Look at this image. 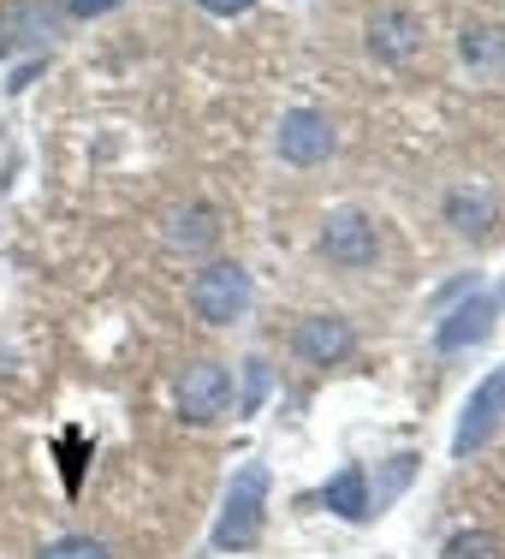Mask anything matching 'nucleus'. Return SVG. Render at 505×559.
I'll list each match as a JSON object with an SVG mask.
<instances>
[{"label": "nucleus", "mask_w": 505, "mask_h": 559, "mask_svg": "<svg viewBox=\"0 0 505 559\" xmlns=\"http://www.w3.org/2000/svg\"><path fill=\"white\" fill-rule=\"evenodd\" d=\"M262 524H268V464H244L226 488L220 524H215V548L220 554H244L262 542Z\"/></svg>", "instance_id": "f257e3e1"}, {"label": "nucleus", "mask_w": 505, "mask_h": 559, "mask_svg": "<svg viewBox=\"0 0 505 559\" xmlns=\"http://www.w3.org/2000/svg\"><path fill=\"white\" fill-rule=\"evenodd\" d=\"M250 298H256V286H250V269H244V262H208V269L191 280V310L203 316L208 328L244 322Z\"/></svg>", "instance_id": "f03ea898"}, {"label": "nucleus", "mask_w": 505, "mask_h": 559, "mask_svg": "<svg viewBox=\"0 0 505 559\" xmlns=\"http://www.w3.org/2000/svg\"><path fill=\"white\" fill-rule=\"evenodd\" d=\"M179 417L184 423H215L226 405H232V369L203 357V364H184L179 369Z\"/></svg>", "instance_id": "7ed1b4c3"}, {"label": "nucleus", "mask_w": 505, "mask_h": 559, "mask_svg": "<svg viewBox=\"0 0 505 559\" xmlns=\"http://www.w3.org/2000/svg\"><path fill=\"white\" fill-rule=\"evenodd\" d=\"M500 423H505V364L470 393V405H464V417H458V435H452V452H458V459L482 452L488 441H494Z\"/></svg>", "instance_id": "20e7f679"}, {"label": "nucleus", "mask_w": 505, "mask_h": 559, "mask_svg": "<svg viewBox=\"0 0 505 559\" xmlns=\"http://www.w3.org/2000/svg\"><path fill=\"white\" fill-rule=\"evenodd\" d=\"M322 250L327 262H339V269H363V262H375L381 238H375V221L363 215V209H334L322 226Z\"/></svg>", "instance_id": "39448f33"}, {"label": "nucleus", "mask_w": 505, "mask_h": 559, "mask_svg": "<svg viewBox=\"0 0 505 559\" xmlns=\"http://www.w3.org/2000/svg\"><path fill=\"white\" fill-rule=\"evenodd\" d=\"M363 43H369V55H375V60L405 66V60L422 55V19H417V12H405V7H387V12L369 19Z\"/></svg>", "instance_id": "423d86ee"}, {"label": "nucleus", "mask_w": 505, "mask_h": 559, "mask_svg": "<svg viewBox=\"0 0 505 559\" xmlns=\"http://www.w3.org/2000/svg\"><path fill=\"white\" fill-rule=\"evenodd\" d=\"M334 126H327V114H315V108H291L280 119V155L291 167H315V162H327L334 155Z\"/></svg>", "instance_id": "0eeeda50"}, {"label": "nucleus", "mask_w": 505, "mask_h": 559, "mask_svg": "<svg viewBox=\"0 0 505 559\" xmlns=\"http://www.w3.org/2000/svg\"><path fill=\"white\" fill-rule=\"evenodd\" d=\"M0 36H7L12 48H48L60 36V7H48V0H7Z\"/></svg>", "instance_id": "6e6552de"}, {"label": "nucleus", "mask_w": 505, "mask_h": 559, "mask_svg": "<svg viewBox=\"0 0 505 559\" xmlns=\"http://www.w3.org/2000/svg\"><path fill=\"white\" fill-rule=\"evenodd\" d=\"M351 322H339V316H310V322H298V334H291V352L303 357V364H339V357H351Z\"/></svg>", "instance_id": "1a4fd4ad"}, {"label": "nucleus", "mask_w": 505, "mask_h": 559, "mask_svg": "<svg viewBox=\"0 0 505 559\" xmlns=\"http://www.w3.org/2000/svg\"><path fill=\"white\" fill-rule=\"evenodd\" d=\"M494 316H500V304L488 298V292H476L470 304H458V310H452L446 322L434 328V345H441V352H464V345H482L488 334H494Z\"/></svg>", "instance_id": "9d476101"}, {"label": "nucleus", "mask_w": 505, "mask_h": 559, "mask_svg": "<svg viewBox=\"0 0 505 559\" xmlns=\"http://www.w3.org/2000/svg\"><path fill=\"white\" fill-rule=\"evenodd\" d=\"M446 221L458 226V233H494L500 197L488 191V185H458V191L446 197Z\"/></svg>", "instance_id": "9b49d317"}, {"label": "nucleus", "mask_w": 505, "mask_h": 559, "mask_svg": "<svg viewBox=\"0 0 505 559\" xmlns=\"http://www.w3.org/2000/svg\"><path fill=\"white\" fill-rule=\"evenodd\" d=\"M215 238H220V215H215V209L184 203V209H172V215H167V245L172 250H208Z\"/></svg>", "instance_id": "f8f14e48"}, {"label": "nucleus", "mask_w": 505, "mask_h": 559, "mask_svg": "<svg viewBox=\"0 0 505 559\" xmlns=\"http://www.w3.org/2000/svg\"><path fill=\"white\" fill-rule=\"evenodd\" d=\"M322 500H327V512L345 518V524H363V518H375V512H369V476H363V464H345L334 483L322 488Z\"/></svg>", "instance_id": "ddd939ff"}, {"label": "nucleus", "mask_w": 505, "mask_h": 559, "mask_svg": "<svg viewBox=\"0 0 505 559\" xmlns=\"http://www.w3.org/2000/svg\"><path fill=\"white\" fill-rule=\"evenodd\" d=\"M441 559H505V548H500V536H488V530H464V536L446 542Z\"/></svg>", "instance_id": "4468645a"}, {"label": "nucleus", "mask_w": 505, "mask_h": 559, "mask_svg": "<svg viewBox=\"0 0 505 559\" xmlns=\"http://www.w3.org/2000/svg\"><path fill=\"white\" fill-rule=\"evenodd\" d=\"M464 60H476V66H494L505 60V31H464Z\"/></svg>", "instance_id": "2eb2a0df"}, {"label": "nucleus", "mask_w": 505, "mask_h": 559, "mask_svg": "<svg viewBox=\"0 0 505 559\" xmlns=\"http://www.w3.org/2000/svg\"><path fill=\"white\" fill-rule=\"evenodd\" d=\"M36 559H113V554L101 548L96 536H65V542H48V548L36 554Z\"/></svg>", "instance_id": "dca6fc26"}, {"label": "nucleus", "mask_w": 505, "mask_h": 559, "mask_svg": "<svg viewBox=\"0 0 505 559\" xmlns=\"http://www.w3.org/2000/svg\"><path fill=\"white\" fill-rule=\"evenodd\" d=\"M250 369V393H244V411L262 405V393H268V364H244Z\"/></svg>", "instance_id": "f3484780"}, {"label": "nucleus", "mask_w": 505, "mask_h": 559, "mask_svg": "<svg viewBox=\"0 0 505 559\" xmlns=\"http://www.w3.org/2000/svg\"><path fill=\"white\" fill-rule=\"evenodd\" d=\"M119 0H65V12H72V19H101V12H113Z\"/></svg>", "instance_id": "a211bd4d"}, {"label": "nucleus", "mask_w": 505, "mask_h": 559, "mask_svg": "<svg viewBox=\"0 0 505 559\" xmlns=\"http://www.w3.org/2000/svg\"><path fill=\"white\" fill-rule=\"evenodd\" d=\"M203 12H215V19H238V12H250L256 0H196Z\"/></svg>", "instance_id": "6ab92c4d"}, {"label": "nucleus", "mask_w": 505, "mask_h": 559, "mask_svg": "<svg viewBox=\"0 0 505 559\" xmlns=\"http://www.w3.org/2000/svg\"><path fill=\"white\" fill-rule=\"evenodd\" d=\"M7 55H12V43H7V36H0V60H7Z\"/></svg>", "instance_id": "aec40b11"}]
</instances>
